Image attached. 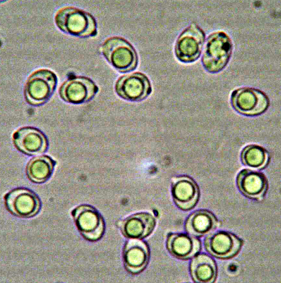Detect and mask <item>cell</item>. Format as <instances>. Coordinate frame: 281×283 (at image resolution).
Returning <instances> with one entry per match:
<instances>
[{
  "label": "cell",
  "mask_w": 281,
  "mask_h": 283,
  "mask_svg": "<svg viewBox=\"0 0 281 283\" xmlns=\"http://www.w3.org/2000/svg\"><path fill=\"white\" fill-rule=\"evenodd\" d=\"M60 14L57 23L60 26H64L68 31L73 34L84 33L89 25V20L84 14L76 10L65 11Z\"/></svg>",
  "instance_id": "cell-10"
},
{
  "label": "cell",
  "mask_w": 281,
  "mask_h": 283,
  "mask_svg": "<svg viewBox=\"0 0 281 283\" xmlns=\"http://www.w3.org/2000/svg\"><path fill=\"white\" fill-rule=\"evenodd\" d=\"M105 54L115 67L123 71L133 69L136 57L132 47L126 41L118 38L107 41L104 46Z\"/></svg>",
  "instance_id": "cell-6"
},
{
  "label": "cell",
  "mask_w": 281,
  "mask_h": 283,
  "mask_svg": "<svg viewBox=\"0 0 281 283\" xmlns=\"http://www.w3.org/2000/svg\"><path fill=\"white\" fill-rule=\"evenodd\" d=\"M56 81L55 75L51 71L42 70L35 72L27 84L26 94L28 100L35 104L46 101L52 94Z\"/></svg>",
  "instance_id": "cell-5"
},
{
  "label": "cell",
  "mask_w": 281,
  "mask_h": 283,
  "mask_svg": "<svg viewBox=\"0 0 281 283\" xmlns=\"http://www.w3.org/2000/svg\"><path fill=\"white\" fill-rule=\"evenodd\" d=\"M129 250L126 254V259L128 264L135 267L142 265L146 257L143 249L138 247H134Z\"/></svg>",
  "instance_id": "cell-18"
},
{
  "label": "cell",
  "mask_w": 281,
  "mask_h": 283,
  "mask_svg": "<svg viewBox=\"0 0 281 283\" xmlns=\"http://www.w3.org/2000/svg\"><path fill=\"white\" fill-rule=\"evenodd\" d=\"M243 157L244 161L248 166L253 168L261 166L265 162V153L261 147L251 146L244 150Z\"/></svg>",
  "instance_id": "cell-17"
},
{
  "label": "cell",
  "mask_w": 281,
  "mask_h": 283,
  "mask_svg": "<svg viewBox=\"0 0 281 283\" xmlns=\"http://www.w3.org/2000/svg\"><path fill=\"white\" fill-rule=\"evenodd\" d=\"M200 245L194 237L186 235H177L171 239L170 247L177 257L186 258L193 256L198 250Z\"/></svg>",
  "instance_id": "cell-11"
},
{
  "label": "cell",
  "mask_w": 281,
  "mask_h": 283,
  "mask_svg": "<svg viewBox=\"0 0 281 283\" xmlns=\"http://www.w3.org/2000/svg\"><path fill=\"white\" fill-rule=\"evenodd\" d=\"M231 101L234 107L243 114L255 115L267 108L269 100L267 96L258 90L250 88L238 89L232 93Z\"/></svg>",
  "instance_id": "cell-3"
},
{
  "label": "cell",
  "mask_w": 281,
  "mask_h": 283,
  "mask_svg": "<svg viewBox=\"0 0 281 283\" xmlns=\"http://www.w3.org/2000/svg\"><path fill=\"white\" fill-rule=\"evenodd\" d=\"M116 87V91L120 96L131 101L143 99L150 94L151 90L148 77L139 72L122 77L117 82Z\"/></svg>",
  "instance_id": "cell-4"
},
{
  "label": "cell",
  "mask_w": 281,
  "mask_h": 283,
  "mask_svg": "<svg viewBox=\"0 0 281 283\" xmlns=\"http://www.w3.org/2000/svg\"><path fill=\"white\" fill-rule=\"evenodd\" d=\"M192 233L197 235H203L209 229L211 225L210 219L205 215L196 217L193 222Z\"/></svg>",
  "instance_id": "cell-19"
},
{
  "label": "cell",
  "mask_w": 281,
  "mask_h": 283,
  "mask_svg": "<svg viewBox=\"0 0 281 283\" xmlns=\"http://www.w3.org/2000/svg\"><path fill=\"white\" fill-rule=\"evenodd\" d=\"M53 163L50 158L46 156L35 158L29 163L27 173L29 178L37 183L44 182L50 176Z\"/></svg>",
  "instance_id": "cell-9"
},
{
  "label": "cell",
  "mask_w": 281,
  "mask_h": 283,
  "mask_svg": "<svg viewBox=\"0 0 281 283\" xmlns=\"http://www.w3.org/2000/svg\"><path fill=\"white\" fill-rule=\"evenodd\" d=\"M231 44L224 33H216L208 38L202 58V65L207 72L216 73L227 64L230 55Z\"/></svg>",
  "instance_id": "cell-1"
},
{
  "label": "cell",
  "mask_w": 281,
  "mask_h": 283,
  "mask_svg": "<svg viewBox=\"0 0 281 283\" xmlns=\"http://www.w3.org/2000/svg\"><path fill=\"white\" fill-rule=\"evenodd\" d=\"M79 227L81 230L87 231L86 236L89 239H97L101 235L102 226L99 227V220L96 214L91 212H85L79 217L78 220Z\"/></svg>",
  "instance_id": "cell-14"
},
{
  "label": "cell",
  "mask_w": 281,
  "mask_h": 283,
  "mask_svg": "<svg viewBox=\"0 0 281 283\" xmlns=\"http://www.w3.org/2000/svg\"><path fill=\"white\" fill-rule=\"evenodd\" d=\"M207 245L214 253L217 255L224 256L230 252L232 247V241L229 235L219 233L208 240Z\"/></svg>",
  "instance_id": "cell-15"
},
{
  "label": "cell",
  "mask_w": 281,
  "mask_h": 283,
  "mask_svg": "<svg viewBox=\"0 0 281 283\" xmlns=\"http://www.w3.org/2000/svg\"><path fill=\"white\" fill-rule=\"evenodd\" d=\"M205 38L204 32L198 26L195 24L190 25L177 39L175 48L177 59L186 64L196 61L201 55Z\"/></svg>",
  "instance_id": "cell-2"
},
{
  "label": "cell",
  "mask_w": 281,
  "mask_h": 283,
  "mask_svg": "<svg viewBox=\"0 0 281 283\" xmlns=\"http://www.w3.org/2000/svg\"><path fill=\"white\" fill-rule=\"evenodd\" d=\"M193 260L191 269L194 280L206 282L212 280L214 274V266L211 259L202 254L196 257Z\"/></svg>",
  "instance_id": "cell-12"
},
{
  "label": "cell",
  "mask_w": 281,
  "mask_h": 283,
  "mask_svg": "<svg viewBox=\"0 0 281 283\" xmlns=\"http://www.w3.org/2000/svg\"><path fill=\"white\" fill-rule=\"evenodd\" d=\"M6 204L13 213L20 215H28L35 212L39 207L38 200L35 195L23 189L12 191L7 195Z\"/></svg>",
  "instance_id": "cell-7"
},
{
  "label": "cell",
  "mask_w": 281,
  "mask_h": 283,
  "mask_svg": "<svg viewBox=\"0 0 281 283\" xmlns=\"http://www.w3.org/2000/svg\"><path fill=\"white\" fill-rule=\"evenodd\" d=\"M77 80L68 82L63 89V96L72 102L82 101L87 96V89L85 84Z\"/></svg>",
  "instance_id": "cell-16"
},
{
  "label": "cell",
  "mask_w": 281,
  "mask_h": 283,
  "mask_svg": "<svg viewBox=\"0 0 281 283\" xmlns=\"http://www.w3.org/2000/svg\"><path fill=\"white\" fill-rule=\"evenodd\" d=\"M14 141L17 148L26 154H35L43 151L46 141L43 135L38 130L30 127L22 128L14 135Z\"/></svg>",
  "instance_id": "cell-8"
},
{
  "label": "cell",
  "mask_w": 281,
  "mask_h": 283,
  "mask_svg": "<svg viewBox=\"0 0 281 283\" xmlns=\"http://www.w3.org/2000/svg\"><path fill=\"white\" fill-rule=\"evenodd\" d=\"M240 185L241 189L246 194L255 196L262 191L265 183L264 178L261 174L256 172H246L242 175Z\"/></svg>",
  "instance_id": "cell-13"
}]
</instances>
